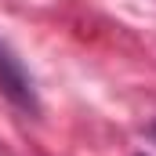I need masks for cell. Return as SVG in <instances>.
I'll use <instances>...</instances> for the list:
<instances>
[{
  "instance_id": "obj_1",
  "label": "cell",
  "mask_w": 156,
  "mask_h": 156,
  "mask_svg": "<svg viewBox=\"0 0 156 156\" xmlns=\"http://www.w3.org/2000/svg\"><path fill=\"white\" fill-rule=\"evenodd\" d=\"M0 94H4L11 105H18L22 113H29V116L40 113L37 83L29 76V69L22 66V58H18L4 40H0Z\"/></svg>"
},
{
  "instance_id": "obj_2",
  "label": "cell",
  "mask_w": 156,
  "mask_h": 156,
  "mask_svg": "<svg viewBox=\"0 0 156 156\" xmlns=\"http://www.w3.org/2000/svg\"><path fill=\"white\" fill-rule=\"evenodd\" d=\"M138 156H145V153H138Z\"/></svg>"
}]
</instances>
